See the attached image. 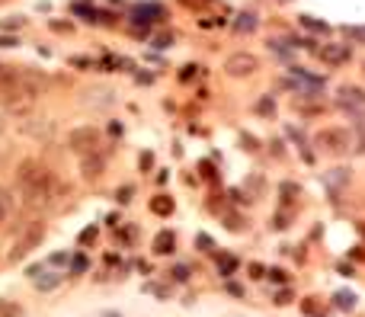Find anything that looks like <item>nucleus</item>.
I'll return each instance as SVG.
<instances>
[{
    "label": "nucleus",
    "instance_id": "obj_26",
    "mask_svg": "<svg viewBox=\"0 0 365 317\" xmlns=\"http://www.w3.org/2000/svg\"><path fill=\"white\" fill-rule=\"evenodd\" d=\"M196 250L199 253H215V240L208 234H196Z\"/></svg>",
    "mask_w": 365,
    "mask_h": 317
},
{
    "label": "nucleus",
    "instance_id": "obj_3",
    "mask_svg": "<svg viewBox=\"0 0 365 317\" xmlns=\"http://www.w3.org/2000/svg\"><path fill=\"white\" fill-rule=\"evenodd\" d=\"M314 148L330 151V154H346V151H352V135L346 129H324L314 135Z\"/></svg>",
    "mask_w": 365,
    "mask_h": 317
},
{
    "label": "nucleus",
    "instance_id": "obj_7",
    "mask_svg": "<svg viewBox=\"0 0 365 317\" xmlns=\"http://www.w3.org/2000/svg\"><path fill=\"white\" fill-rule=\"evenodd\" d=\"M80 173H83V180H100L102 173H106V161H102L96 151H90V154H80Z\"/></svg>",
    "mask_w": 365,
    "mask_h": 317
},
{
    "label": "nucleus",
    "instance_id": "obj_41",
    "mask_svg": "<svg viewBox=\"0 0 365 317\" xmlns=\"http://www.w3.org/2000/svg\"><path fill=\"white\" fill-rule=\"evenodd\" d=\"M96 240V227H87V231L80 234V244H93Z\"/></svg>",
    "mask_w": 365,
    "mask_h": 317
},
{
    "label": "nucleus",
    "instance_id": "obj_24",
    "mask_svg": "<svg viewBox=\"0 0 365 317\" xmlns=\"http://www.w3.org/2000/svg\"><path fill=\"white\" fill-rule=\"evenodd\" d=\"M292 301H295V291L288 289V285H285V289H279V291L273 295V304H275V308H285V304H292Z\"/></svg>",
    "mask_w": 365,
    "mask_h": 317
},
{
    "label": "nucleus",
    "instance_id": "obj_20",
    "mask_svg": "<svg viewBox=\"0 0 365 317\" xmlns=\"http://www.w3.org/2000/svg\"><path fill=\"white\" fill-rule=\"evenodd\" d=\"M10 212H13V195H10V189L0 186V225L10 218Z\"/></svg>",
    "mask_w": 365,
    "mask_h": 317
},
{
    "label": "nucleus",
    "instance_id": "obj_47",
    "mask_svg": "<svg viewBox=\"0 0 365 317\" xmlns=\"http://www.w3.org/2000/svg\"><path fill=\"white\" fill-rule=\"evenodd\" d=\"M4 131H6V122H4V116H0V135H4Z\"/></svg>",
    "mask_w": 365,
    "mask_h": 317
},
{
    "label": "nucleus",
    "instance_id": "obj_27",
    "mask_svg": "<svg viewBox=\"0 0 365 317\" xmlns=\"http://www.w3.org/2000/svg\"><path fill=\"white\" fill-rule=\"evenodd\" d=\"M301 26L314 29V33H330V26H327V23H320L317 16H301Z\"/></svg>",
    "mask_w": 365,
    "mask_h": 317
},
{
    "label": "nucleus",
    "instance_id": "obj_42",
    "mask_svg": "<svg viewBox=\"0 0 365 317\" xmlns=\"http://www.w3.org/2000/svg\"><path fill=\"white\" fill-rule=\"evenodd\" d=\"M224 289H228L234 298H240V295H243V285H237V282H224Z\"/></svg>",
    "mask_w": 365,
    "mask_h": 317
},
{
    "label": "nucleus",
    "instance_id": "obj_2",
    "mask_svg": "<svg viewBox=\"0 0 365 317\" xmlns=\"http://www.w3.org/2000/svg\"><path fill=\"white\" fill-rule=\"evenodd\" d=\"M42 237H45V225H42V221H32V225L16 237V244H13V250H10V257H6V259H10V263L26 259L38 244H42Z\"/></svg>",
    "mask_w": 365,
    "mask_h": 317
},
{
    "label": "nucleus",
    "instance_id": "obj_11",
    "mask_svg": "<svg viewBox=\"0 0 365 317\" xmlns=\"http://www.w3.org/2000/svg\"><path fill=\"white\" fill-rule=\"evenodd\" d=\"M349 180H352V170L337 167V170H327L324 186H330V189H343V186H349Z\"/></svg>",
    "mask_w": 365,
    "mask_h": 317
},
{
    "label": "nucleus",
    "instance_id": "obj_25",
    "mask_svg": "<svg viewBox=\"0 0 365 317\" xmlns=\"http://www.w3.org/2000/svg\"><path fill=\"white\" fill-rule=\"evenodd\" d=\"M237 141H240V148L250 151V154H253V151H260V138H256V135H247V131H240V138H237Z\"/></svg>",
    "mask_w": 365,
    "mask_h": 317
},
{
    "label": "nucleus",
    "instance_id": "obj_43",
    "mask_svg": "<svg viewBox=\"0 0 365 317\" xmlns=\"http://www.w3.org/2000/svg\"><path fill=\"white\" fill-rule=\"evenodd\" d=\"M337 272H339V276H356V266H349V263H339V266H337Z\"/></svg>",
    "mask_w": 365,
    "mask_h": 317
},
{
    "label": "nucleus",
    "instance_id": "obj_19",
    "mask_svg": "<svg viewBox=\"0 0 365 317\" xmlns=\"http://www.w3.org/2000/svg\"><path fill=\"white\" fill-rule=\"evenodd\" d=\"M32 282H36L38 291H51V289H58V285H61V276H58V272H45V276H36Z\"/></svg>",
    "mask_w": 365,
    "mask_h": 317
},
{
    "label": "nucleus",
    "instance_id": "obj_8",
    "mask_svg": "<svg viewBox=\"0 0 365 317\" xmlns=\"http://www.w3.org/2000/svg\"><path fill=\"white\" fill-rule=\"evenodd\" d=\"M320 58H324L327 65H346V61L352 58V48L343 45V42H333V45L320 48Z\"/></svg>",
    "mask_w": 365,
    "mask_h": 317
},
{
    "label": "nucleus",
    "instance_id": "obj_4",
    "mask_svg": "<svg viewBox=\"0 0 365 317\" xmlns=\"http://www.w3.org/2000/svg\"><path fill=\"white\" fill-rule=\"evenodd\" d=\"M256 71H260V58L250 55V52H234L228 61H224V74L234 77V80L250 77V74H256Z\"/></svg>",
    "mask_w": 365,
    "mask_h": 317
},
{
    "label": "nucleus",
    "instance_id": "obj_49",
    "mask_svg": "<svg viewBox=\"0 0 365 317\" xmlns=\"http://www.w3.org/2000/svg\"><path fill=\"white\" fill-rule=\"evenodd\" d=\"M4 161H6V151H4V148H0V163H4Z\"/></svg>",
    "mask_w": 365,
    "mask_h": 317
},
{
    "label": "nucleus",
    "instance_id": "obj_29",
    "mask_svg": "<svg viewBox=\"0 0 365 317\" xmlns=\"http://www.w3.org/2000/svg\"><path fill=\"white\" fill-rule=\"evenodd\" d=\"M266 279H273V282H279V285H288V272L285 269H266Z\"/></svg>",
    "mask_w": 365,
    "mask_h": 317
},
{
    "label": "nucleus",
    "instance_id": "obj_15",
    "mask_svg": "<svg viewBox=\"0 0 365 317\" xmlns=\"http://www.w3.org/2000/svg\"><path fill=\"white\" fill-rule=\"evenodd\" d=\"M256 26H260V20H256V14H250V10H243V14L237 16V23H234V33L247 36V33H253Z\"/></svg>",
    "mask_w": 365,
    "mask_h": 317
},
{
    "label": "nucleus",
    "instance_id": "obj_30",
    "mask_svg": "<svg viewBox=\"0 0 365 317\" xmlns=\"http://www.w3.org/2000/svg\"><path fill=\"white\" fill-rule=\"evenodd\" d=\"M132 195H134L132 186H119V189H115V202H122V205H128V202H132Z\"/></svg>",
    "mask_w": 365,
    "mask_h": 317
},
{
    "label": "nucleus",
    "instance_id": "obj_44",
    "mask_svg": "<svg viewBox=\"0 0 365 317\" xmlns=\"http://www.w3.org/2000/svg\"><path fill=\"white\" fill-rule=\"evenodd\" d=\"M48 263H55V266L68 263V253H55V257H51V259H48Z\"/></svg>",
    "mask_w": 365,
    "mask_h": 317
},
{
    "label": "nucleus",
    "instance_id": "obj_18",
    "mask_svg": "<svg viewBox=\"0 0 365 317\" xmlns=\"http://www.w3.org/2000/svg\"><path fill=\"white\" fill-rule=\"evenodd\" d=\"M90 106H112L115 103V93L112 90H106V87H102V90H90V100H87Z\"/></svg>",
    "mask_w": 365,
    "mask_h": 317
},
{
    "label": "nucleus",
    "instance_id": "obj_45",
    "mask_svg": "<svg viewBox=\"0 0 365 317\" xmlns=\"http://www.w3.org/2000/svg\"><path fill=\"white\" fill-rule=\"evenodd\" d=\"M4 26H6V29H16V26H23V20H16V16H13V20H6Z\"/></svg>",
    "mask_w": 365,
    "mask_h": 317
},
{
    "label": "nucleus",
    "instance_id": "obj_28",
    "mask_svg": "<svg viewBox=\"0 0 365 317\" xmlns=\"http://www.w3.org/2000/svg\"><path fill=\"white\" fill-rule=\"evenodd\" d=\"M247 276H250V279H266V266L253 259V263H247Z\"/></svg>",
    "mask_w": 365,
    "mask_h": 317
},
{
    "label": "nucleus",
    "instance_id": "obj_16",
    "mask_svg": "<svg viewBox=\"0 0 365 317\" xmlns=\"http://www.w3.org/2000/svg\"><path fill=\"white\" fill-rule=\"evenodd\" d=\"M333 304H337L339 311H356L359 298H356V291H349V289H339L337 295H333Z\"/></svg>",
    "mask_w": 365,
    "mask_h": 317
},
{
    "label": "nucleus",
    "instance_id": "obj_5",
    "mask_svg": "<svg viewBox=\"0 0 365 317\" xmlns=\"http://www.w3.org/2000/svg\"><path fill=\"white\" fill-rule=\"evenodd\" d=\"M337 106L343 112H349V116H362L365 112V90L356 84H343L337 90Z\"/></svg>",
    "mask_w": 365,
    "mask_h": 317
},
{
    "label": "nucleus",
    "instance_id": "obj_22",
    "mask_svg": "<svg viewBox=\"0 0 365 317\" xmlns=\"http://www.w3.org/2000/svg\"><path fill=\"white\" fill-rule=\"evenodd\" d=\"M279 193H282V205H292V199L301 195V186H295V183H282Z\"/></svg>",
    "mask_w": 365,
    "mask_h": 317
},
{
    "label": "nucleus",
    "instance_id": "obj_31",
    "mask_svg": "<svg viewBox=\"0 0 365 317\" xmlns=\"http://www.w3.org/2000/svg\"><path fill=\"white\" fill-rule=\"evenodd\" d=\"M288 221H292V218H288L285 212L273 215V231H285V227H292V225H288Z\"/></svg>",
    "mask_w": 365,
    "mask_h": 317
},
{
    "label": "nucleus",
    "instance_id": "obj_39",
    "mask_svg": "<svg viewBox=\"0 0 365 317\" xmlns=\"http://www.w3.org/2000/svg\"><path fill=\"white\" fill-rule=\"evenodd\" d=\"M87 269V257H74L70 259V272H83Z\"/></svg>",
    "mask_w": 365,
    "mask_h": 317
},
{
    "label": "nucleus",
    "instance_id": "obj_10",
    "mask_svg": "<svg viewBox=\"0 0 365 317\" xmlns=\"http://www.w3.org/2000/svg\"><path fill=\"white\" fill-rule=\"evenodd\" d=\"M243 193H247L250 202L263 199V193H266V180H263V173H250L247 180H243Z\"/></svg>",
    "mask_w": 365,
    "mask_h": 317
},
{
    "label": "nucleus",
    "instance_id": "obj_33",
    "mask_svg": "<svg viewBox=\"0 0 365 317\" xmlns=\"http://www.w3.org/2000/svg\"><path fill=\"white\" fill-rule=\"evenodd\" d=\"M199 71H202V68H196V65H186V68H183V71H179V80H183V84H189V80H192V77H196V74H199Z\"/></svg>",
    "mask_w": 365,
    "mask_h": 317
},
{
    "label": "nucleus",
    "instance_id": "obj_35",
    "mask_svg": "<svg viewBox=\"0 0 365 317\" xmlns=\"http://www.w3.org/2000/svg\"><path fill=\"white\" fill-rule=\"evenodd\" d=\"M170 42H173V33H160V36H154L151 45H154V48H166Z\"/></svg>",
    "mask_w": 365,
    "mask_h": 317
},
{
    "label": "nucleus",
    "instance_id": "obj_46",
    "mask_svg": "<svg viewBox=\"0 0 365 317\" xmlns=\"http://www.w3.org/2000/svg\"><path fill=\"white\" fill-rule=\"evenodd\" d=\"M16 45V39H0V48H13Z\"/></svg>",
    "mask_w": 365,
    "mask_h": 317
},
{
    "label": "nucleus",
    "instance_id": "obj_32",
    "mask_svg": "<svg viewBox=\"0 0 365 317\" xmlns=\"http://www.w3.org/2000/svg\"><path fill=\"white\" fill-rule=\"evenodd\" d=\"M343 33H346V36H349V39H352V42H365V26H356V29H352V26H346V29H343Z\"/></svg>",
    "mask_w": 365,
    "mask_h": 317
},
{
    "label": "nucleus",
    "instance_id": "obj_13",
    "mask_svg": "<svg viewBox=\"0 0 365 317\" xmlns=\"http://www.w3.org/2000/svg\"><path fill=\"white\" fill-rule=\"evenodd\" d=\"M221 225L228 227V231L240 234L243 227H247V218H243V215H237V212H231V208H224V212H221Z\"/></svg>",
    "mask_w": 365,
    "mask_h": 317
},
{
    "label": "nucleus",
    "instance_id": "obj_23",
    "mask_svg": "<svg viewBox=\"0 0 365 317\" xmlns=\"http://www.w3.org/2000/svg\"><path fill=\"white\" fill-rule=\"evenodd\" d=\"M166 276H170V282H176V285H186V282H189V266L176 263V266H173L170 272H166Z\"/></svg>",
    "mask_w": 365,
    "mask_h": 317
},
{
    "label": "nucleus",
    "instance_id": "obj_37",
    "mask_svg": "<svg viewBox=\"0 0 365 317\" xmlns=\"http://www.w3.org/2000/svg\"><path fill=\"white\" fill-rule=\"evenodd\" d=\"M228 195H231V199L237 202V205H247V202H250V199H247V193H243V189H231Z\"/></svg>",
    "mask_w": 365,
    "mask_h": 317
},
{
    "label": "nucleus",
    "instance_id": "obj_36",
    "mask_svg": "<svg viewBox=\"0 0 365 317\" xmlns=\"http://www.w3.org/2000/svg\"><path fill=\"white\" fill-rule=\"evenodd\" d=\"M138 167H141V170H144V173H147V170H151V167H154V154H151V151H144V154H141V157H138Z\"/></svg>",
    "mask_w": 365,
    "mask_h": 317
},
{
    "label": "nucleus",
    "instance_id": "obj_40",
    "mask_svg": "<svg viewBox=\"0 0 365 317\" xmlns=\"http://www.w3.org/2000/svg\"><path fill=\"white\" fill-rule=\"evenodd\" d=\"M317 298H305V301H301V311H305V314H314V311H317Z\"/></svg>",
    "mask_w": 365,
    "mask_h": 317
},
{
    "label": "nucleus",
    "instance_id": "obj_34",
    "mask_svg": "<svg viewBox=\"0 0 365 317\" xmlns=\"http://www.w3.org/2000/svg\"><path fill=\"white\" fill-rule=\"evenodd\" d=\"M199 173L205 176V180H215V167H211V161H199Z\"/></svg>",
    "mask_w": 365,
    "mask_h": 317
},
{
    "label": "nucleus",
    "instance_id": "obj_1",
    "mask_svg": "<svg viewBox=\"0 0 365 317\" xmlns=\"http://www.w3.org/2000/svg\"><path fill=\"white\" fill-rule=\"evenodd\" d=\"M16 183L23 186L29 205H42V202H48L51 195H55V189H58L51 170H45L42 163H36V161H23V163H19Z\"/></svg>",
    "mask_w": 365,
    "mask_h": 317
},
{
    "label": "nucleus",
    "instance_id": "obj_12",
    "mask_svg": "<svg viewBox=\"0 0 365 317\" xmlns=\"http://www.w3.org/2000/svg\"><path fill=\"white\" fill-rule=\"evenodd\" d=\"M147 208H151L157 218H166V215H173V199L170 195H154V199L147 202Z\"/></svg>",
    "mask_w": 365,
    "mask_h": 317
},
{
    "label": "nucleus",
    "instance_id": "obj_6",
    "mask_svg": "<svg viewBox=\"0 0 365 317\" xmlns=\"http://www.w3.org/2000/svg\"><path fill=\"white\" fill-rule=\"evenodd\" d=\"M68 148L77 151V154H90V151L100 148V131H96L93 125H80V129H70Z\"/></svg>",
    "mask_w": 365,
    "mask_h": 317
},
{
    "label": "nucleus",
    "instance_id": "obj_38",
    "mask_svg": "<svg viewBox=\"0 0 365 317\" xmlns=\"http://www.w3.org/2000/svg\"><path fill=\"white\" fill-rule=\"evenodd\" d=\"M269 151H273L275 157H285V144H282L279 138H273V141H269Z\"/></svg>",
    "mask_w": 365,
    "mask_h": 317
},
{
    "label": "nucleus",
    "instance_id": "obj_21",
    "mask_svg": "<svg viewBox=\"0 0 365 317\" xmlns=\"http://www.w3.org/2000/svg\"><path fill=\"white\" fill-rule=\"evenodd\" d=\"M218 269H221V276H231V272L237 269V257H234V253H218Z\"/></svg>",
    "mask_w": 365,
    "mask_h": 317
},
{
    "label": "nucleus",
    "instance_id": "obj_9",
    "mask_svg": "<svg viewBox=\"0 0 365 317\" xmlns=\"http://www.w3.org/2000/svg\"><path fill=\"white\" fill-rule=\"evenodd\" d=\"M151 250L157 253V257H170V253L176 250V234H173V231H160L157 237H154Z\"/></svg>",
    "mask_w": 365,
    "mask_h": 317
},
{
    "label": "nucleus",
    "instance_id": "obj_17",
    "mask_svg": "<svg viewBox=\"0 0 365 317\" xmlns=\"http://www.w3.org/2000/svg\"><path fill=\"white\" fill-rule=\"evenodd\" d=\"M275 109H279V106H275V97H260L253 103V112L263 119H275Z\"/></svg>",
    "mask_w": 365,
    "mask_h": 317
},
{
    "label": "nucleus",
    "instance_id": "obj_50",
    "mask_svg": "<svg viewBox=\"0 0 365 317\" xmlns=\"http://www.w3.org/2000/svg\"><path fill=\"white\" fill-rule=\"evenodd\" d=\"M362 68H365V61H362Z\"/></svg>",
    "mask_w": 365,
    "mask_h": 317
},
{
    "label": "nucleus",
    "instance_id": "obj_48",
    "mask_svg": "<svg viewBox=\"0 0 365 317\" xmlns=\"http://www.w3.org/2000/svg\"><path fill=\"white\" fill-rule=\"evenodd\" d=\"M359 227V234H362V237H365V221H362V225H356Z\"/></svg>",
    "mask_w": 365,
    "mask_h": 317
},
{
    "label": "nucleus",
    "instance_id": "obj_14",
    "mask_svg": "<svg viewBox=\"0 0 365 317\" xmlns=\"http://www.w3.org/2000/svg\"><path fill=\"white\" fill-rule=\"evenodd\" d=\"M51 131H55V125H51V122H42V119H38L36 125H32V122H23V135H32V138H51Z\"/></svg>",
    "mask_w": 365,
    "mask_h": 317
}]
</instances>
